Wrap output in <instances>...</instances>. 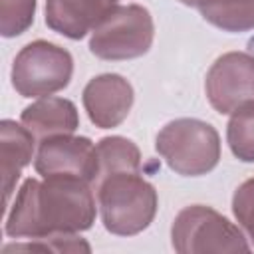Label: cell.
<instances>
[{"label": "cell", "mask_w": 254, "mask_h": 254, "mask_svg": "<svg viewBox=\"0 0 254 254\" xmlns=\"http://www.w3.org/2000/svg\"><path fill=\"white\" fill-rule=\"evenodd\" d=\"M232 210L240 226L246 230L248 238L254 244V179L244 181L234 196H232Z\"/></svg>", "instance_id": "obj_18"}, {"label": "cell", "mask_w": 254, "mask_h": 254, "mask_svg": "<svg viewBox=\"0 0 254 254\" xmlns=\"http://www.w3.org/2000/svg\"><path fill=\"white\" fill-rule=\"evenodd\" d=\"M22 125L34 135V139L44 141L58 135H71L79 125V115L75 105L64 97H46L22 111Z\"/></svg>", "instance_id": "obj_11"}, {"label": "cell", "mask_w": 254, "mask_h": 254, "mask_svg": "<svg viewBox=\"0 0 254 254\" xmlns=\"http://www.w3.org/2000/svg\"><path fill=\"white\" fill-rule=\"evenodd\" d=\"M206 97L218 113H232L254 101V56L244 52L222 54L206 73Z\"/></svg>", "instance_id": "obj_7"}, {"label": "cell", "mask_w": 254, "mask_h": 254, "mask_svg": "<svg viewBox=\"0 0 254 254\" xmlns=\"http://www.w3.org/2000/svg\"><path fill=\"white\" fill-rule=\"evenodd\" d=\"M10 252H89V244L73 234H52L44 238H32L26 244H10L2 254Z\"/></svg>", "instance_id": "obj_17"}, {"label": "cell", "mask_w": 254, "mask_h": 254, "mask_svg": "<svg viewBox=\"0 0 254 254\" xmlns=\"http://www.w3.org/2000/svg\"><path fill=\"white\" fill-rule=\"evenodd\" d=\"M34 135L16 121L4 119L0 123V169H2V189L4 206H8L14 187L22 175V169L32 161L34 155Z\"/></svg>", "instance_id": "obj_12"}, {"label": "cell", "mask_w": 254, "mask_h": 254, "mask_svg": "<svg viewBox=\"0 0 254 254\" xmlns=\"http://www.w3.org/2000/svg\"><path fill=\"white\" fill-rule=\"evenodd\" d=\"M97 155V171L93 177L91 187L103 181L109 175L125 173V171H139L141 167V153L137 145L125 137H105L95 147Z\"/></svg>", "instance_id": "obj_13"}, {"label": "cell", "mask_w": 254, "mask_h": 254, "mask_svg": "<svg viewBox=\"0 0 254 254\" xmlns=\"http://www.w3.org/2000/svg\"><path fill=\"white\" fill-rule=\"evenodd\" d=\"M95 220V198L89 181L69 175L28 179L6 216V234L44 238L87 230Z\"/></svg>", "instance_id": "obj_1"}, {"label": "cell", "mask_w": 254, "mask_h": 254, "mask_svg": "<svg viewBox=\"0 0 254 254\" xmlns=\"http://www.w3.org/2000/svg\"><path fill=\"white\" fill-rule=\"evenodd\" d=\"M173 248L179 254L248 252L250 246L238 226L210 206L192 204L183 208L171 228Z\"/></svg>", "instance_id": "obj_4"}, {"label": "cell", "mask_w": 254, "mask_h": 254, "mask_svg": "<svg viewBox=\"0 0 254 254\" xmlns=\"http://www.w3.org/2000/svg\"><path fill=\"white\" fill-rule=\"evenodd\" d=\"M117 0H46V24L71 40L93 32Z\"/></svg>", "instance_id": "obj_10"}, {"label": "cell", "mask_w": 254, "mask_h": 254, "mask_svg": "<svg viewBox=\"0 0 254 254\" xmlns=\"http://www.w3.org/2000/svg\"><path fill=\"white\" fill-rule=\"evenodd\" d=\"M101 222L117 236H133L145 230L157 212V190L139 171L115 173L95 187Z\"/></svg>", "instance_id": "obj_2"}, {"label": "cell", "mask_w": 254, "mask_h": 254, "mask_svg": "<svg viewBox=\"0 0 254 254\" xmlns=\"http://www.w3.org/2000/svg\"><path fill=\"white\" fill-rule=\"evenodd\" d=\"M179 2H181V4H185V6H194V8H198L202 0H179Z\"/></svg>", "instance_id": "obj_19"}, {"label": "cell", "mask_w": 254, "mask_h": 254, "mask_svg": "<svg viewBox=\"0 0 254 254\" xmlns=\"http://www.w3.org/2000/svg\"><path fill=\"white\" fill-rule=\"evenodd\" d=\"M200 16L224 32H246L254 28V0H202Z\"/></svg>", "instance_id": "obj_14"}, {"label": "cell", "mask_w": 254, "mask_h": 254, "mask_svg": "<svg viewBox=\"0 0 254 254\" xmlns=\"http://www.w3.org/2000/svg\"><path fill=\"white\" fill-rule=\"evenodd\" d=\"M36 12V0H0V32L6 38L24 34Z\"/></svg>", "instance_id": "obj_16"}, {"label": "cell", "mask_w": 254, "mask_h": 254, "mask_svg": "<svg viewBox=\"0 0 254 254\" xmlns=\"http://www.w3.org/2000/svg\"><path fill=\"white\" fill-rule=\"evenodd\" d=\"M133 87L117 73H103L93 79L83 89V107L91 119L101 129L117 127L131 111Z\"/></svg>", "instance_id": "obj_9"}, {"label": "cell", "mask_w": 254, "mask_h": 254, "mask_svg": "<svg viewBox=\"0 0 254 254\" xmlns=\"http://www.w3.org/2000/svg\"><path fill=\"white\" fill-rule=\"evenodd\" d=\"M71 71L73 60L67 50L36 40L18 52L12 65V85L22 97H44L64 89Z\"/></svg>", "instance_id": "obj_6"}, {"label": "cell", "mask_w": 254, "mask_h": 254, "mask_svg": "<svg viewBox=\"0 0 254 254\" xmlns=\"http://www.w3.org/2000/svg\"><path fill=\"white\" fill-rule=\"evenodd\" d=\"M153 36L155 26L147 8L115 6L91 32L89 50L101 60H133L149 52Z\"/></svg>", "instance_id": "obj_5"}, {"label": "cell", "mask_w": 254, "mask_h": 254, "mask_svg": "<svg viewBox=\"0 0 254 254\" xmlns=\"http://www.w3.org/2000/svg\"><path fill=\"white\" fill-rule=\"evenodd\" d=\"M226 141L234 157L244 163H254V101H248L232 111Z\"/></svg>", "instance_id": "obj_15"}, {"label": "cell", "mask_w": 254, "mask_h": 254, "mask_svg": "<svg viewBox=\"0 0 254 254\" xmlns=\"http://www.w3.org/2000/svg\"><path fill=\"white\" fill-rule=\"evenodd\" d=\"M34 167L42 177L69 175L93 183L97 171L95 147L87 137H71V135L50 137L40 141Z\"/></svg>", "instance_id": "obj_8"}, {"label": "cell", "mask_w": 254, "mask_h": 254, "mask_svg": "<svg viewBox=\"0 0 254 254\" xmlns=\"http://www.w3.org/2000/svg\"><path fill=\"white\" fill-rule=\"evenodd\" d=\"M167 165L183 177L212 171L220 159V137L210 123L200 119H175L167 123L155 143Z\"/></svg>", "instance_id": "obj_3"}]
</instances>
